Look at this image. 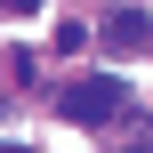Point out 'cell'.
<instances>
[{"label": "cell", "mask_w": 153, "mask_h": 153, "mask_svg": "<svg viewBox=\"0 0 153 153\" xmlns=\"http://www.w3.org/2000/svg\"><path fill=\"white\" fill-rule=\"evenodd\" d=\"M105 48H113V56H137V48H153V16H137V8H113V16H105Z\"/></svg>", "instance_id": "cell-2"}, {"label": "cell", "mask_w": 153, "mask_h": 153, "mask_svg": "<svg viewBox=\"0 0 153 153\" xmlns=\"http://www.w3.org/2000/svg\"><path fill=\"white\" fill-rule=\"evenodd\" d=\"M89 48V24H56V56H81Z\"/></svg>", "instance_id": "cell-4"}, {"label": "cell", "mask_w": 153, "mask_h": 153, "mask_svg": "<svg viewBox=\"0 0 153 153\" xmlns=\"http://www.w3.org/2000/svg\"><path fill=\"white\" fill-rule=\"evenodd\" d=\"M8 81L32 89V81H40V56H32V48H8Z\"/></svg>", "instance_id": "cell-3"}, {"label": "cell", "mask_w": 153, "mask_h": 153, "mask_svg": "<svg viewBox=\"0 0 153 153\" xmlns=\"http://www.w3.org/2000/svg\"><path fill=\"white\" fill-rule=\"evenodd\" d=\"M0 8H8V16H32V8H40V0H0Z\"/></svg>", "instance_id": "cell-5"}, {"label": "cell", "mask_w": 153, "mask_h": 153, "mask_svg": "<svg viewBox=\"0 0 153 153\" xmlns=\"http://www.w3.org/2000/svg\"><path fill=\"white\" fill-rule=\"evenodd\" d=\"M129 153H153V145H129Z\"/></svg>", "instance_id": "cell-6"}, {"label": "cell", "mask_w": 153, "mask_h": 153, "mask_svg": "<svg viewBox=\"0 0 153 153\" xmlns=\"http://www.w3.org/2000/svg\"><path fill=\"white\" fill-rule=\"evenodd\" d=\"M56 105H65V121H81V129H97V121H113V113H121L129 97H121V81L105 73V81H73V89H65Z\"/></svg>", "instance_id": "cell-1"}]
</instances>
